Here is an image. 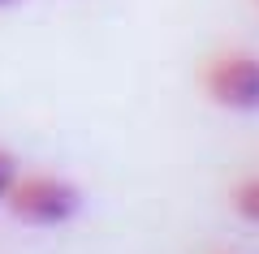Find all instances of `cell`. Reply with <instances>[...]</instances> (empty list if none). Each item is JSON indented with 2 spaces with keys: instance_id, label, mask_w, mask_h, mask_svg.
<instances>
[{
  "instance_id": "cell-1",
  "label": "cell",
  "mask_w": 259,
  "mask_h": 254,
  "mask_svg": "<svg viewBox=\"0 0 259 254\" xmlns=\"http://www.w3.org/2000/svg\"><path fill=\"white\" fill-rule=\"evenodd\" d=\"M5 207H9L13 220L35 228H56L69 224L82 207V194H78L74 181H65L56 173H18L13 190L5 194Z\"/></svg>"
},
{
  "instance_id": "cell-2",
  "label": "cell",
  "mask_w": 259,
  "mask_h": 254,
  "mask_svg": "<svg viewBox=\"0 0 259 254\" xmlns=\"http://www.w3.org/2000/svg\"><path fill=\"white\" fill-rule=\"evenodd\" d=\"M203 95L225 112H259V52H216L207 56L203 73Z\"/></svg>"
},
{
  "instance_id": "cell-3",
  "label": "cell",
  "mask_w": 259,
  "mask_h": 254,
  "mask_svg": "<svg viewBox=\"0 0 259 254\" xmlns=\"http://www.w3.org/2000/svg\"><path fill=\"white\" fill-rule=\"evenodd\" d=\"M229 207H233V216H238V220L259 224V173L255 177H242V181L229 190Z\"/></svg>"
},
{
  "instance_id": "cell-4",
  "label": "cell",
  "mask_w": 259,
  "mask_h": 254,
  "mask_svg": "<svg viewBox=\"0 0 259 254\" xmlns=\"http://www.w3.org/2000/svg\"><path fill=\"white\" fill-rule=\"evenodd\" d=\"M18 173H22V168H18V160H13L9 151H0V202H5V194L13 190V181H18Z\"/></svg>"
},
{
  "instance_id": "cell-5",
  "label": "cell",
  "mask_w": 259,
  "mask_h": 254,
  "mask_svg": "<svg viewBox=\"0 0 259 254\" xmlns=\"http://www.w3.org/2000/svg\"><path fill=\"white\" fill-rule=\"evenodd\" d=\"M9 5H18V0H0V9H9Z\"/></svg>"
}]
</instances>
